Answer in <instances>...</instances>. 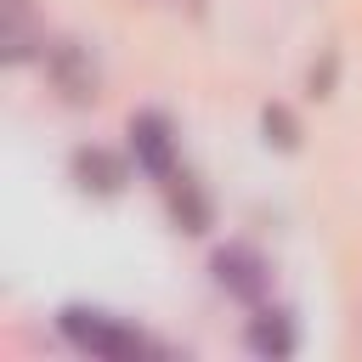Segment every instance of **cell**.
<instances>
[{
	"mask_svg": "<svg viewBox=\"0 0 362 362\" xmlns=\"http://www.w3.org/2000/svg\"><path fill=\"white\" fill-rule=\"evenodd\" d=\"M57 334L74 345V351H85V356H141V351H153V339L141 334V328H130L124 317H113V311H102V305H62L57 311Z\"/></svg>",
	"mask_w": 362,
	"mask_h": 362,
	"instance_id": "cell-1",
	"label": "cell"
},
{
	"mask_svg": "<svg viewBox=\"0 0 362 362\" xmlns=\"http://www.w3.org/2000/svg\"><path fill=\"white\" fill-rule=\"evenodd\" d=\"M40 62H45L51 90H57L68 107H90V102L102 96V62H96V51H90L85 40H51Z\"/></svg>",
	"mask_w": 362,
	"mask_h": 362,
	"instance_id": "cell-2",
	"label": "cell"
},
{
	"mask_svg": "<svg viewBox=\"0 0 362 362\" xmlns=\"http://www.w3.org/2000/svg\"><path fill=\"white\" fill-rule=\"evenodd\" d=\"M209 272H215V283H221L232 300H243V305H260V300L272 294V260H266L255 243H221L215 260H209Z\"/></svg>",
	"mask_w": 362,
	"mask_h": 362,
	"instance_id": "cell-3",
	"label": "cell"
},
{
	"mask_svg": "<svg viewBox=\"0 0 362 362\" xmlns=\"http://www.w3.org/2000/svg\"><path fill=\"white\" fill-rule=\"evenodd\" d=\"M68 181L85 192V198H119L130 187V158L119 147H102V141H85L68 153Z\"/></svg>",
	"mask_w": 362,
	"mask_h": 362,
	"instance_id": "cell-4",
	"label": "cell"
},
{
	"mask_svg": "<svg viewBox=\"0 0 362 362\" xmlns=\"http://www.w3.org/2000/svg\"><path fill=\"white\" fill-rule=\"evenodd\" d=\"M130 153H136V170H147L153 181L181 170L175 164V124H170V113H158V107L130 113Z\"/></svg>",
	"mask_w": 362,
	"mask_h": 362,
	"instance_id": "cell-5",
	"label": "cell"
},
{
	"mask_svg": "<svg viewBox=\"0 0 362 362\" xmlns=\"http://www.w3.org/2000/svg\"><path fill=\"white\" fill-rule=\"evenodd\" d=\"M45 23L34 11V0H0V62L23 68L34 57H45Z\"/></svg>",
	"mask_w": 362,
	"mask_h": 362,
	"instance_id": "cell-6",
	"label": "cell"
},
{
	"mask_svg": "<svg viewBox=\"0 0 362 362\" xmlns=\"http://www.w3.org/2000/svg\"><path fill=\"white\" fill-rule=\"evenodd\" d=\"M164 204H170L175 232H187V238H204V232L215 226V204H209L204 181L187 175V170H170V175H164Z\"/></svg>",
	"mask_w": 362,
	"mask_h": 362,
	"instance_id": "cell-7",
	"label": "cell"
},
{
	"mask_svg": "<svg viewBox=\"0 0 362 362\" xmlns=\"http://www.w3.org/2000/svg\"><path fill=\"white\" fill-rule=\"evenodd\" d=\"M243 345L255 351V356H272V362H283V356H294V345H300V328H294V317L283 311V305H255V317H249V328H243Z\"/></svg>",
	"mask_w": 362,
	"mask_h": 362,
	"instance_id": "cell-8",
	"label": "cell"
},
{
	"mask_svg": "<svg viewBox=\"0 0 362 362\" xmlns=\"http://www.w3.org/2000/svg\"><path fill=\"white\" fill-rule=\"evenodd\" d=\"M260 136H266V147H277V153H294V147H300V119H294V107H283V102H266V107H260Z\"/></svg>",
	"mask_w": 362,
	"mask_h": 362,
	"instance_id": "cell-9",
	"label": "cell"
},
{
	"mask_svg": "<svg viewBox=\"0 0 362 362\" xmlns=\"http://www.w3.org/2000/svg\"><path fill=\"white\" fill-rule=\"evenodd\" d=\"M334 74H339V51L328 45V51H322V62H311L305 90H311V96H334Z\"/></svg>",
	"mask_w": 362,
	"mask_h": 362,
	"instance_id": "cell-10",
	"label": "cell"
},
{
	"mask_svg": "<svg viewBox=\"0 0 362 362\" xmlns=\"http://www.w3.org/2000/svg\"><path fill=\"white\" fill-rule=\"evenodd\" d=\"M170 6H175V11H187V17H198V11H204V0H170Z\"/></svg>",
	"mask_w": 362,
	"mask_h": 362,
	"instance_id": "cell-11",
	"label": "cell"
}]
</instances>
